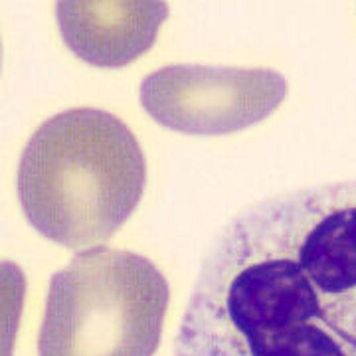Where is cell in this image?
<instances>
[{
    "instance_id": "obj_1",
    "label": "cell",
    "mask_w": 356,
    "mask_h": 356,
    "mask_svg": "<svg viewBox=\"0 0 356 356\" xmlns=\"http://www.w3.org/2000/svg\"><path fill=\"white\" fill-rule=\"evenodd\" d=\"M175 356H356V180L234 218L204 259Z\"/></svg>"
},
{
    "instance_id": "obj_2",
    "label": "cell",
    "mask_w": 356,
    "mask_h": 356,
    "mask_svg": "<svg viewBox=\"0 0 356 356\" xmlns=\"http://www.w3.org/2000/svg\"><path fill=\"white\" fill-rule=\"evenodd\" d=\"M147 161L133 131L103 109L54 115L30 137L18 196L44 238L83 252L107 242L135 212Z\"/></svg>"
},
{
    "instance_id": "obj_3",
    "label": "cell",
    "mask_w": 356,
    "mask_h": 356,
    "mask_svg": "<svg viewBox=\"0 0 356 356\" xmlns=\"http://www.w3.org/2000/svg\"><path fill=\"white\" fill-rule=\"evenodd\" d=\"M168 283L151 259L97 245L50 281L38 356H154Z\"/></svg>"
},
{
    "instance_id": "obj_4",
    "label": "cell",
    "mask_w": 356,
    "mask_h": 356,
    "mask_svg": "<svg viewBox=\"0 0 356 356\" xmlns=\"http://www.w3.org/2000/svg\"><path fill=\"white\" fill-rule=\"evenodd\" d=\"M287 93L281 74L261 67L166 65L140 83L143 109L184 135H229L257 125Z\"/></svg>"
},
{
    "instance_id": "obj_5",
    "label": "cell",
    "mask_w": 356,
    "mask_h": 356,
    "mask_svg": "<svg viewBox=\"0 0 356 356\" xmlns=\"http://www.w3.org/2000/svg\"><path fill=\"white\" fill-rule=\"evenodd\" d=\"M56 16L65 46L97 67H123L151 50L168 6L156 0H64Z\"/></svg>"
}]
</instances>
